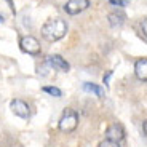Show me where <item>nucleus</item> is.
<instances>
[{
    "label": "nucleus",
    "instance_id": "f257e3e1",
    "mask_svg": "<svg viewBox=\"0 0 147 147\" xmlns=\"http://www.w3.org/2000/svg\"><path fill=\"white\" fill-rule=\"evenodd\" d=\"M67 32V22L64 19H48L42 27V35L48 42H58L61 40Z\"/></svg>",
    "mask_w": 147,
    "mask_h": 147
},
{
    "label": "nucleus",
    "instance_id": "f03ea898",
    "mask_svg": "<svg viewBox=\"0 0 147 147\" xmlns=\"http://www.w3.org/2000/svg\"><path fill=\"white\" fill-rule=\"evenodd\" d=\"M78 125V114L72 109H67L59 120V129L63 133H72Z\"/></svg>",
    "mask_w": 147,
    "mask_h": 147
},
{
    "label": "nucleus",
    "instance_id": "7ed1b4c3",
    "mask_svg": "<svg viewBox=\"0 0 147 147\" xmlns=\"http://www.w3.org/2000/svg\"><path fill=\"white\" fill-rule=\"evenodd\" d=\"M19 47H21V50L24 53H27V55H32V56L40 55V43H38V40L32 35L22 37L21 40H19Z\"/></svg>",
    "mask_w": 147,
    "mask_h": 147
},
{
    "label": "nucleus",
    "instance_id": "20e7f679",
    "mask_svg": "<svg viewBox=\"0 0 147 147\" xmlns=\"http://www.w3.org/2000/svg\"><path fill=\"white\" fill-rule=\"evenodd\" d=\"M90 7V0H69L64 5V11L70 16H75Z\"/></svg>",
    "mask_w": 147,
    "mask_h": 147
},
{
    "label": "nucleus",
    "instance_id": "39448f33",
    "mask_svg": "<svg viewBox=\"0 0 147 147\" xmlns=\"http://www.w3.org/2000/svg\"><path fill=\"white\" fill-rule=\"evenodd\" d=\"M123 138H125V129H123V126H121L120 123H112V125L107 126V129H106V139L120 142Z\"/></svg>",
    "mask_w": 147,
    "mask_h": 147
},
{
    "label": "nucleus",
    "instance_id": "423d86ee",
    "mask_svg": "<svg viewBox=\"0 0 147 147\" xmlns=\"http://www.w3.org/2000/svg\"><path fill=\"white\" fill-rule=\"evenodd\" d=\"M11 110H13V114L18 115L21 118H29L30 115V109H29V104L24 102L22 99H13L10 104Z\"/></svg>",
    "mask_w": 147,
    "mask_h": 147
},
{
    "label": "nucleus",
    "instance_id": "0eeeda50",
    "mask_svg": "<svg viewBox=\"0 0 147 147\" xmlns=\"http://www.w3.org/2000/svg\"><path fill=\"white\" fill-rule=\"evenodd\" d=\"M47 63L50 64L53 69L61 70V72H67V70L70 69L69 63H67L63 56H59V55H50V56L47 58Z\"/></svg>",
    "mask_w": 147,
    "mask_h": 147
},
{
    "label": "nucleus",
    "instance_id": "6e6552de",
    "mask_svg": "<svg viewBox=\"0 0 147 147\" xmlns=\"http://www.w3.org/2000/svg\"><path fill=\"white\" fill-rule=\"evenodd\" d=\"M107 19H109V24L112 27H121L126 21V16L121 10H114L112 13H109Z\"/></svg>",
    "mask_w": 147,
    "mask_h": 147
},
{
    "label": "nucleus",
    "instance_id": "1a4fd4ad",
    "mask_svg": "<svg viewBox=\"0 0 147 147\" xmlns=\"http://www.w3.org/2000/svg\"><path fill=\"white\" fill-rule=\"evenodd\" d=\"M134 74L141 82H147V59L141 58L134 64Z\"/></svg>",
    "mask_w": 147,
    "mask_h": 147
},
{
    "label": "nucleus",
    "instance_id": "9d476101",
    "mask_svg": "<svg viewBox=\"0 0 147 147\" xmlns=\"http://www.w3.org/2000/svg\"><path fill=\"white\" fill-rule=\"evenodd\" d=\"M83 90L88 93H93L94 96L98 98H104V88L99 86V85H94V83H83Z\"/></svg>",
    "mask_w": 147,
    "mask_h": 147
},
{
    "label": "nucleus",
    "instance_id": "9b49d317",
    "mask_svg": "<svg viewBox=\"0 0 147 147\" xmlns=\"http://www.w3.org/2000/svg\"><path fill=\"white\" fill-rule=\"evenodd\" d=\"M42 90H43L45 93H48V94L55 96V98H61V96H63V91L59 88H56V86H43Z\"/></svg>",
    "mask_w": 147,
    "mask_h": 147
},
{
    "label": "nucleus",
    "instance_id": "f8f14e48",
    "mask_svg": "<svg viewBox=\"0 0 147 147\" xmlns=\"http://www.w3.org/2000/svg\"><path fill=\"white\" fill-rule=\"evenodd\" d=\"M138 35L146 42V19H142V21L138 22Z\"/></svg>",
    "mask_w": 147,
    "mask_h": 147
},
{
    "label": "nucleus",
    "instance_id": "ddd939ff",
    "mask_svg": "<svg viewBox=\"0 0 147 147\" xmlns=\"http://www.w3.org/2000/svg\"><path fill=\"white\" fill-rule=\"evenodd\" d=\"M109 3L114 5V7H118V8H125L129 3V0H109Z\"/></svg>",
    "mask_w": 147,
    "mask_h": 147
},
{
    "label": "nucleus",
    "instance_id": "4468645a",
    "mask_svg": "<svg viewBox=\"0 0 147 147\" xmlns=\"http://www.w3.org/2000/svg\"><path fill=\"white\" fill-rule=\"evenodd\" d=\"M98 147H120V144L115 142V141L106 139V141H102V142H99V146H98Z\"/></svg>",
    "mask_w": 147,
    "mask_h": 147
},
{
    "label": "nucleus",
    "instance_id": "2eb2a0df",
    "mask_svg": "<svg viewBox=\"0 0 147 147\" xmlns=\"http://www.w3.org/2000/svg\"><path fill=\"white\" fill-rule=\"evenodd\" d=\"M110 75H112V70H109V72L106 74V75H104V85H109V78H110Z\"/></svg>",
    "mask_w": 147,
    "mask_h": 147
},
{
    "label": "nucleus",
    "instance_id": "dca6fc26",
    "mask_svg": "<svg viewBox=\"0 0 147 147\" xmlns=\"http://www.w3.org/2000/svg\"><path fill=\"white\" fill-rule=\"evenodd\" d=\"M142 138H146V121H142Z\"/></svg>",
    "mask_w": 147,
    "mask_h": 147
},
{
    "label": "nucleus",
    "instance_id": "f3484780",
    "mask_svg": "<svg viewBox=\"0 0 147 147\" xmlns=\"http://www.w3.org/2000/svg\"><path fill=\"white\" fill-rule=\"evenodd\" d=\"M0 22H3V16L0 15Z\"/></svg>",
    "mask_w": 147,
    "mask_h": 147
}]
</instances>
